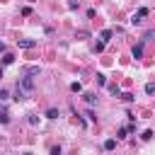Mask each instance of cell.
<instances>
[{"label":"cell","instance_id":"cell-3","mask_svg":"<svg viewBox=\"0 0 155 155\" xmlns=\"http://www.w3.org/2000/svg\"><path fill=\"white\" fill-rule=\"evenodd\" d=\"M17 44H19L22 48H34V46H36V41H34V39H19Z\"/></svg>","mask_w":155,"mask_h":155},{"label":"cell","instance_id":"cell-2","mask_svg":"<svg viewBox=\"0 0 155 155\" xmlns=\"http://www.w3.org/2000/svg\"><path fill=\"white\" fill-rule=\"evenodd\" d=\"M148 12H150L148 7H140V10H138V12L131 17V22H133V24H140V22H143V17H148Z\"/></svg>","mask_w":155,"mask_h":155},{"label":"cell","instance_id":"cell-10","mask_svg":"<svg viewBox=\"0 0 155 155\" xmlns=\"http://www.w3.org/2000/svg\"><path fill=\"white\" fill-rule=\"evenodd\" d=\"M121 99H124V102H133V99H136V97H133V94H131V92H124V94H121Z\"/></svg>","mask_w":155,"mask_h":155},{"label":"cell","instance_id":"cell-4","mask_svg":"<svg viewBox=\"0 0 155 155\" xmlns=\"http://www.w3.org/2000/svg\"><path fill=\"white\" fill-rule=\"evenodd\" d=\"M85 102L87 104H97V94L94 92H85Z\"/></svg>","mask_w":155,"mask_h":155},{"label":"cell","instance_id":"cell-13","mask_svg":"<svg viewBox=\"0 0 155 155\" xmlns=\"http://www.w3.org/2000/svg\"><path fill=\"white\" fill-rule=\"evenodd\" d=\"M70 90H73V92H82V85H80V82H73Z\"/></svg>","mask_w":155,"mask_h":155},{"label":"cell","instance_id":"cell-15","mask_svg":"<svg viewBox=\"0 0 155 155\" xmlns=\"http://www.w3.org/2000/svg\"><path fill=\"white\" fill-rule=\"evenodd\" d=\"M109 92H111V94H121V90H119L116 85H109Z\"/></svg>","mask_w":155,"mask_h":155},{"label":"cell","instance_id":"cell-7","mask_svg":"<svg viewBox=\"0 0 155 155\" xmlns=\"http://www.w3.org/2000/svg\"><path fill=\"white\" fill-rule=\"evenodd\" d=\"M114 145H116V140H114V138L104 140V150H114Z\"/></svg>","mask_w":155,"mask_h":155},{"label":"cell","instance_id":"cell-19","mask_svg":"<svg viewBox=\"0 0 155 155\" xmlns=\"http://www.w3.org/2000/svg\"><path fill=\"white\" fill-rule=\"evenodd\" d=\"M24 155H31V153H24Z\"/></svg>","mask_w":155,"mask_h":155},{"label":"cell","instance_id":"cell-8","mask_svg":"<svg viewBox=\"0 0 155 155\" xmlns=\"http://www.w3.org/2000/svg\"><path fill=\"white\" fill-rule=\"evenodd\" d=\"M12 61H15V56H12V53H5V58H2V65H10Z\"/></svg>","mask_w":155,"mask_h":155},{"label":"cell","instance_id":"cell-20","mask_svg":"<svg viewBox=\"0 0 155 155\" xmlns=\"http://www.w3.org/2000/svg\"><path fill=\"white\" fill-rule=\"evenodd\" d=\"M31 2H34V0H31Z\"/></svg>","mask_w":155,"mask_h":155},{"label":"cell","instance_id":"cell-14","mask_svg":"<svg viewBox=\"0 0 155 155\" xmlns=\"http://www.w3.org/2000/svg\"><path fill=\"white\" fill-rule=\"evenodd\" d=\"M145 92L153 94V92H155V82H148V85H145Z\"/></svg>","mask_w":155,"mask_h":155},{"label":"cell","instance_id":"cell-5","mask_svg":"<svg viewBox=\"0 0 155 155\" xmlns=\"http://www.w3.org/2000/svg\"><path fill=\"white\" fill-rule=\"evenodd\" d=\"M99 39H102V44H107V41L111 39V29H104V31L99 34Z\"/></svg>","mask_w":155,"mask_h":155},{"label":"cell","instance_id":"cell-18","mask_svg":"<svg viewBox=\"0 0 155 155\" xmlns=\"http://www.w3.org/2000/svg\"><path fill=\"white\" fill-rule=\"evenodd\" d=\"M0 51H5V44H2V41H0Z\"/></svg>","mask_w":155,"mask_h":155},{"label":"cell","instance_id":"cell-9","mask_svg":"<svg viewBox=\"0 0 155 155\" xmlns=\"http://www.w3.org/2000/svg\"><path fill=\"white\" fill-rule=\"evenodd\" d=\"M46 119H58V109H48L46 111Z\"/></svg>","mask_w":155,"mask_h":155},{"label":"cell","instance_id":"cell-16","mask_svg":"<svg viewBox=\"0 0 155 155\" xmlns=\"http://www.w3.org/2000/svg\"><path fill=\"white\" fill-rule=\"evenodd\" d=\"M7 97H10V94H7V90H2V87H0V99H7Z\"/></svg>","mask_w":155,"mask_h":155},{"label":"cell","instance_id":"cell-1","mask_svg":"<svg viewBox=\"0 0 155 155\" xmlns=\"http://www.w3.org/2000/svg\"><path fill=\"white\" fill-rule=\"evenodd\" d=\"M17 87H22L27 94H29V92H34V78H31V75H24V78H19V85H17Z\"/></svg>","mask_w":155,"mask_h":155},{"label":"cell","instance_id":"cell-12","mask_svg":"<svg viewBox=\"0 0 155 155\" xmlns=\"http://www.w3.org/2000/svg\"><path fill=\"white\" fill-rule=\"evenodd\" d=\"M39 73V65H31V68H27V75H36Z\"/></svg>","mask_w":155,"mask_h":155},{"label":"cell","instance_id":"cell-6","mask_svg":"<svg viewBox=\"0 0 155 155\" xmlns=\"http://www.w3.org/2000/svg\"><path fill=\"white\" fill-rule=\"evenodd\" d=\"M131 53H133V58H140V56H143V44L133 46V51H131Z\"/></svg>","mask_w":155,"mask_h":155},{"label":"cell","instance_id":"cell-11","mask_svg":"<svg viewBox=\"0 0 155 155\" xmlns=\"http://www.w3.org/2000/svg\"><path fill=\"white\" fill-rule=\"evenodd\" d=\"M153 36H155V29H148V31H145V36H143V39H145V41H150V39H153Z\"/></svg>","mask_w":155,"mask_h":155},{"label":"cell","instance_id":"cell-17","mask_svg":"<svg viewBox=\"0 0 155 155\" xmlns=\"http://www.w3.org/2000/svg\"><path fill=\"white\" fill-rule=\"evenodd\" d=\"M51 155H61V148L56 145V148H51Z\"/></svg>","mask_w":155,"mask_h":155}]
</instances>
